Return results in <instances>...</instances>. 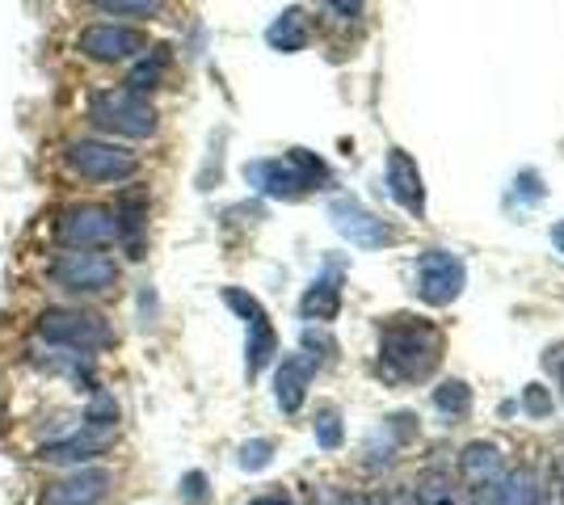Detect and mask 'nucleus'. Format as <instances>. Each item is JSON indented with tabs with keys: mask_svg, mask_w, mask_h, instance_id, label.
Wrapping results in <instances>:
<instances>
[{
	"mask_svg": "<svg viewBox=\"0 0 564 505\" xmlns=\"http://www.w3.org/2000/svg\"><path fill=\"white\" fill-rule=\"evenodd\" d=\"M266 42H270L274 51H282V56L304 51V47H308V22H304V13H299V9L279 13V17L270 22V30H266Z\"/></svg>",
	"mask_w": 564,
	"mask_h": 505,
	"instance_id": "obj_18",
	"label": "nucleus"
},
{
	"mask_svg": "<svg viewBox=\"0 0 564 505\" xmlns=\"http://www.w3.org/2000/svg\"><path fill=\"white\" fill-rule=\"evenodd\" d=\"M464 283H468V270L451 249H426L417 257V295L430 308H446L451 299H459Z\"/></svg>",
	"mask_w": 564,
	"mask_h": 505,
	"instance_id": "obj_8",
	"label": "nucleus"
},
{
	"mask_svg": "<svg viewBox=\"0 0 564 505\" xmlns=\"http://www.w3.org/2000/svg\"><path fill=\"white\" fill-rule=\"evenodd\" d=\"M304 346H308V349H333V342H329V337H320V333H312V329H308V333H304Z\"/></svg>",
	"mask_w": 564,
	"mask_h": 505,
	"instance_id": "obj_30",
	"label": "nucleus"
},
{
	"mask_svg": "<svg viewBox=\"0 0 564 505\" xmlns=\"http://www.w3.org/2000/svg\"><path fill=\"white\" fill-rule=\"evenodd\" d=\"M442 362V333L430 320H413V316H388L379 324V367L388 379L417 383L430 379Z\"/></svg>",
	"mask_w": 564,
	"mask_h": 505,
	"instance_id": "obj_1",
	"label": "nucleus"
},
{
	"mask_svg": "<svg viewBox=\"0 0 564 505\" xmlns=\"http://www.w3.org/2000/svg\"><path fill=\"white\" fill-rule=\"evenodd\" d=\"M56 236L72 249H106L110 241H119V220L114 207L101 202H72L63 207L56 220Z\"/></svg>",
	"mask_w": 564,
	"mask_h": 505,
	"instance_id": "obj_7",
	"label": "nucleus"
},
{
	"mask_svg": "<svg viewBox=\"0 0 564 505\" xmlns=\"http://www.w3.org/2000/svg\"><path fill=\"white\" fill-rule=\"evenodd\" d=\"M342 505H371L367 497H350V502H342Z\"/></svg>",
	"mask_w": 564,
	"mask_h": 505,
	"instance_id": "obj_33",
	"label": "nucleus"
},
{
	"mask_svg": "<svg viewBox=\"0 0 564 505\" xmlns=\"http://www.w3.org/2000/svg\"><path fill=\"white\" fill-rule=\"evenodd\" d=\"M316 362L308 354H291L282 358L279 371H274V401L282 412H299L304 409V396H308V379H312Z\"/></svg>",
	"mask_w": 564,
	"mask_h": 505,
	"instance_id": "obj_15",
	"label": "nucleus"
},
{
	"mask_svg": "<svg viewBox=\"0 0 564 505\" xmlns=\"http://www.w3.org/2000/svg\"><path fill=\"white\" fill-rule=\"evenodd\" d=\"M316 442L324 451L342 446V417H338V409H320V417H316Z\"/></svg>",
	"mask_w": 564,
	"mask_h": 505,
	"instance_id": "obj_26",
	"label": "nucleus"
},
{
	"mask_svg": "<svg viewBox=\"0 0 564 505\" xmlns=\"http://www.w3.org/2000/svg\"><path fill=\"white\" fill-rule=\"evenodd\" d=\"M182 497H186V505H203V502H207V476L189 472L186 480H182Z\"/></svg>",
	"mask_w": 564,
	"mask_h": 505,
	"instance_id": "obj_29",
	"label": "nucleus"
},
{
	"mask_svg": "<svg viewBox=\"0 0 564 505\" xmlns=\"http://www.w3.org/2000/svg\"><path fill=\"white\" fill-rule=\"evenodd\" d=\"M489 489H493V502L498 505H543V489H539V480H535L531 468L510 472L505 480L489 484Z\"/></svg>",
	"mask_w": 564,
	"mask_h": 505,
	"instance_id": "obj_21",
	"label": "nucleus"
},
{
	"mask_svg": "<svg viewBox=\"0 0 564 505\" xmlns=\"http://www.w3.org/2000/svg\"><path fill=\"white\" fill-rule=\"evenodd\" d=\"M47 283L68 295H106L119 286V261L101 249L85 253H60L47 266Z\"/></svg>",
	"mask_w": 564,
	"mask_h": 505,
	"instance_id": "obj_5",
	"label": "nucleus"
},
{
	"mask_svg": "<svg viewBox=\"0 0 564 505\" xmlns=\"http://www.w3.org/2000/svg\"><path fill=\"white\" fill-rule=\"evenodd\" d=\"M413 502L417 505H468V497H464L459 480H451L446 472H426V476H417V484H413Z\"/></svg>",
	"mask_w": 564,
	"mask_h": 505,
	"instance_id": "obj_20",
	"label": "nucleus"
},
{
	"mask_svg": "<svg viewBox=\"0 0 564 505\" xmlns=\"http://www.w3.org/2000/svg\"><path fill=\"white\" fill-rule=\"evenodd\" d=\"M89 123L97 131L123 135V139H152L157 135V106L131 89H101L89 97Z\"/></svg>",
	"mask_w": 564,
	"mask_h": 505,
	"instance_id": "obj_3",
	"label": "nucleus"
},
{
	"mask_svg": "<svg viewBox=\"0 0 564 505\" xmlns=\"http://www.w3.org/2000/svg\"><path fill=\"white\" fill-rule=\"evenodd\" d=\"M299 312H304V320H316V324L338 320V312H342V270H338V266H329L324 279H316V283L304 291Z\"/></svg>",
	"mask_w": 564,
	"mask_h": 505,
	"instance_id": "obj_16",
	"label": "nucleus"
},
{
	"mask_svg": "<svg viewBox=\"0 0 564 505\" xmlns=\"http://www.w3.org/2000/svg\"><path fill=\"white\" fill-rule=\"evenodd\" d=\"M480 505H498V502H493V489H489V493H485V497H480Z\"/></svg>",
	"mask_w": 564,
	"mask_h": 505,
	"instance_id": "obj_34",
	"label": "nucleus"
},
{
	"mask_svg": "<svg viewBox=\"0 0 564 505\" xmlns=\"http://www.w3.org/2000/svg\"><path fill=\"white\" fill-rule=\"evenodd\" d=\"M245 182H249L257 194H266V198H282V202H291V198H299L304 194V177L295 173V164L291 160H249L245 164Z\"/></svg>",
	"mask_w": 564,
	"mask_h": 505,
	"instance_id": "obj_13",
	"label": "nucleus"
},
{
	"mask_svg": "<svg viewBox=\"0 0 564 505\" xmlns=\"http://www.w3.org/2000/svg\"><path fill=\"white\" fill-rule=\"evenodd\" d=\"M114 220H119V236L126 241V253H131V257H144V232H148V189L126 194L123 202L114 207Z\"/></svg>",
	"mask_w": 564,
	"mask_h": 505,
	"instance_id": "obj_17",
	"label": "nucleus"
},
{
	"mask_svg": "<svg viewBox=\"0 0 564 505\" xmlns=\"http://www.w3.org/2000/svg\"><path fill=\"white\" fill-rule=\"evenodd\" d=\"M434 409L446 412V417H468L471 412V387L464 379H446L434 387Z\"/></svg>",
	"mask_w": 564,
	"mask_h": 505,
	"instance_id": "obj_23",
	"label": "nucleus"
},
{
	"mask_svg": "<svg viewBox=\"0 0 564 505\" xmlns=\"http://www.w3.org/2000/svg\"><path fill=\"white\" fill-rule=\"evenodd\" d=\"M164 72H169V51H164V47H152V51H144V56L135 60V67L126 72V89L144 97L148 89H157L160 81H164Z\"/></svg>",
	"mask_w": 564,
	"mask_h": 505,
	"instance_id": "obj_22",
	"label": "nucleus"
},
{
	"mask_svg": "<svg viewBox=\"0 0 564 505\" xmlns=\"http://www.w3.org/2000/svg\"><path fill=\"white\" fill-rule=\"evenodd\" d=\"M561 379H564V371H561Z\"/></svg>",
	"mask_w": 564,
	"mask_h": 505,
	"instance_id": "obj_35",
	"label": "nucleus"
},
{
	"mask_svg": "<svg viewBox=\"0 0 564 505\" xmlns=\"http://www.w3.org/2000/svg\"><path fill=\"white\" fill-rule=\"evenodd\" d=\"M223 304L245 320V333H249V342H245V367H249V375H261L270 367V358L279 354V333H274L270 316L241 286H223Z\"/></svg>",
	"mask_w": 564,
	"mask_h": 505,
	"instance_id": "obj_6",
	"label": "nucleus"
},
{
	"mask_svg": "<svg viewBox=\"0 0 564 505\" xmlns=\"http://www.w3.org/2000/svg\"><path fill=\"white\" fill-rule=\"evenodd\" d=\"M34 333L42 342H51L56 349L81 354V358L114 346V324L106 316L85 312V308H47L34 320Z\"/></svg>",
	"mask_w": 564,
	"mask_h": 505,
	"instance_id": "obj_2",
	"label": "nucleus"
},
{
	"mask_svg": "<svg viewBox=\"0 0 564 505\" xmlns=\"http://www.w3.org/2000/svg\"><path fill=\"white\" fill-rule=\"evenodd\" d=\"M144 34L131 30V26H110V22H94V26H85V30L76 34V51L85 56V60H97V63H119V60H131V56H144Z\"/></svg>",
	"mask_w": 564,
	"mask_h": 505,
	"instance_id": "obj_10",
	"label": "nucleus"
},
{
	"mask_svg": "<svg viewBox=\"0 0 564 505\" xmlns=\"http://www.w3.org/2000/svg\"><path fill=\"white\" fill-rule=\"evenodd\" d=\"M552 245L564 253V220L561 223H552Z\"/></svg>",
	"mask_w": 564,
	"mask_h": 505,
	"instance_id": "obj_32",
	"label": "nucleus"
},
{
	"mask_svg": "<svg viewBox=\"0 0 564 505\" xmlns=\"http://www.w3.org/2000/svg\"><path fill=\"white\" fill-rule=\"evenodd\" d=\"M63 164L81 182H94V186H119V182H131L139 173V157L119 148V144H106V139H68Z\"/></svg>",
	"mask_w": 564,
	"mask_h": 505,
	"instance_id": "obj_4",
	"label": "nucleus"
},
{
	"mask_svg": "<svg viewBox=\"0 0 564 505\" xmlns=\"http://www.w3.org/2000/svg\"><path fill=\"white\" fill-rule=\"evenodd\" d=\"M270 459H274V442L270 439H249L241 446V455H236V464L245 468V472H261V468H270Z\"/></svg>",
	"mask_w": 564,
	"mask_h": 505,
	"instance_id": "obj_25",
	"label": "nucleus"
},
{
	"mask_svg": "<svg viewBox=\"0 0 564 505\" xmlns=\"http://www.w3.org/2000/svg\"><path fill=\"white\" fill-rule=\"evenodd\" d=\"M249 505H291V497H286V493H274V497H257V502Z\"/></svg>",
	"mask_w": 564,
	"mask_h": 505,
	"instance_id": "obj_31",
	"label": "nucleus"
},
{
	"mask_svg": "<svg viewBox=\"0 0 564 505\" xmlns=\"http://www.w3.org/2000/svg\"><path fill=\"white\" fill-rule=\"evenodd\" d=\"M101 13H123V17H157L160 13V4L157 0H139V4H131V0H110V4H97Z\"/></svg>",
	"mask_w": 564,
	"mask_h": 505,
	"instance_id": "obj_28",
	"label": "nucleus"
},
{
	"mask_svg": "<svg viewBox=\"0 0 564 505\" xmlns=\"http://www.w3.org/2000/svg\"><path fill=\"white\" fill-rule=\"evenodd\" d=\"M329 220H333V227L342 232L350 245H358V249H383V245H392V227L379 220V215H371L358 198H329Z\"/></svg>",
	"mask_w": 564,
	"mask_h": 505,
	"instance_id": "obj_9",
	"label": "nucleus"
},
{
	"mask_svg": "<svg viewBox=\"0 0 564 505\" xmlns=\"http://www.w3.org/2000/svg\"><path fill=\"white\" fill-rule=\"evenodd\" d=\"M388 189H392V198L405 207L408 215H426V186H421V169H417V160L401 152V148H392L388 152Z\"/></svg>",
	"mask_w": 564,
	"mask_h": 505,
	"instance_id": "obj_14",
	"label": "nucleus"
},
{
	"mask_svg": "<svg viewBox=\"0 0 564 505\" xmlns=\"http://www.w3.org/2000/svg\"><path fill=\"white\" fill-rule=\"evenodd\" d=\"M523 409L531 412V417H548L552 412V392L543 383H527L523 387Z\"/></svg>",
	"mask_w": 564,
	"mask_h": 505,
	"instance_id": "obj_27",
	"label": "nucleus"
},
{
	"mask_svg": "<svg viewBox=\"0 0 564 505\" xmlns=\"http://www.w3.org/2000/svg\"><path fill=\"white\" fill-rule=\"evenodd\" d=\"M119 439V426H94V421H81V430L63 434V439L47 442L38 451V459L47 464H89L97 455H106Z\"/></svg>",
	"mask_w": 564,
	"mask_h": 505,
	"instance_id": "obj_11",
	"label": "nucleus"
},
{
	"mask_svg": "<svg viewBox=\"0 0 564 505\" xmlns=\"http://www.w3.org/2000/svg\"><path fill=\"white\" fill-rule=\"evenodd\" d=\"M114 484V472L110 468H81V472H68L60 480H51L42 493H38V505H97Z\"/></svg>",
	"mask_w": 564,
	"mask_h": 505,
	"instance_id": "obj_12",
	"label": "nucleus"
},
{
	"mask_svg": "<svg viewBox=\"0 0 564 505\" xmlns=\"http://www.w3.org/2000/svg\"><path fill=\"white\" fill-rule=\"evenodd\" d=\"M498 468H502V451L493 442H468L459 455V472L468 476L471 484H493Z\"/></svg>",
	"mask_w": 564,
	"mask_h": 505,
	"instance_id": "obj_19",
	"label": "nucleus"
},
{
	"mask_svg": "<svg viewBox=\"0 0 564 505\" xmlns=\"http://www.w3.org/2000/svg\"><path fill=\"white\" fill-rule=\"evenodd\" d=\"M286 160L295 164V173L304 177V186H308V189L324 186V182H329V164L316 157V152H308V148H291V152H286Z\"/></svg>",
	"mask_w": 564,
	"mask_h": 505,
	"instance_id": "obj_24",
	"label": "nucleus"
}]
</instances>
